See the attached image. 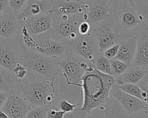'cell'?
Listing matches in <instances>:
<instances>
[{
	"label": "cell",
	"mask_w": 148,
	"mask_h": 118,
	"mask_svg": "<svg viewBox=\"0 0 148 118\" xmlns=\"http://www.w3.org/2000/svg\"><path fill=\"white\" fill-rule=\"evenodd\" d=\"M129 1H130V3H131V5H132V6H133V7H134V9H135V10H136V11H137V12H138V13H140V14H141V13H140V12H139V11H138V9H137V8H136V6H135V3H134V1H133V0H129Z\"/></svg>",
	"instance_id": "obj_37"
},
{
	"label": "cell",
	"mask_w": 148,
	"mask_h": 118,
	"mask_svg": "<svg viewBox=\"0 0 148 118\" xmlns=\"http://www.w3.org/2000/svg\"><path fill=\"white\" fill-rule=\"evenodd\" d=\"M61 74L68 85L78 83L86 72L95 69L92 61H88L76 55L67 54L57 60Z\"/></svg>",
	"instance_id": "obj_7"
},
{
	"label": "cell",
	"mask_w": 148,
	"mask_h": 118,
	"mask_svg": "<svg viewBox=\"0 0 148 118\" xmlns=\"http://www.w3.org/2000/svg\"><path fill=\"white\" fill-rule=\"evenodd\" d=\"M136 50V40L134 37L125 39L120 43L119 48L114 58L131 66L135 56Z\"/></svg>",
	"instance_id": "obj_21"
},
{
	"label": "cell",
	"mask_w": 148,
	"mask_h": 118,
	"mask_svg": "<svg viewBox=\"0 0 148 118\" xmlns=\"http://www.w3.org/2000/svg\"><path fill=\"white\" fill-rule=\"evenodd\" d=\"M119 45H120V43L115 44L114 45H112L109 48H108L107 49H106L103 52V54L105 55V56L110 59H112L113 58H114L115 56L116 55L119 48Z\"/></svg>",
	"instance_id": "obj_31"
},
{
	"label": "cell",
	"mask_w": 148,
	"mask_h": 118,
	"mask_svg": "<svg viewBox=\"0 0 148 118\" xmlns=\"http://www.w3.org/2000/svg\"><path fill=\"white\" fill-rule=\"evenodd\" d=\"M57 83L36 76L28 71L24 79H18L17 92L32 106H45L49 109H56L60 100Z\"/></svg>",
	"instance_id": "obj_1"
},
{
	"label": "cell",
	"mask_w": 148,
	"mask_h": 118,
	"mask_svg": "<svg viewBox=\"0 0 148 118\" xmlns=\"http://www.w3.org/2000/svg\"><path fill=\"white\" fill-rule=\"evenodd\" d=\"M19 63L24 64L23 48L16 36L0 37V66L12 71Z\"/></svg>",
	"instance_id": "obj_11"
},
{
	"label": "cell",
	"mask_w": 148,
	"mask_h": 118,
	"mask_svg": "<svg viewBox=\"0 0 148 118\" xmlns=\"http://www.w3.org/2000/svg\"><path fill=\"white\" fill-rule=\"evenodd\" d=\"M65 112L56 109L50 108L47 112L46 117L47 118H64Z\"/></svg>",
	"instance_id": "obj_32"
},
{
	"label": "cell",
	"mask_w": 148,
	"mask_h": 118,
	"mask_svg": "<svg viewBox=\"0 0 148 118\" xmlns=\"http://www.w3.org/2000/svg\"><path fill=\"white\" fill-rule=\"evenodd\" d=\"M16 37L21 46L55 58L57 60L68 54L65 44L52 29L39 35H31L21 24Z\"/></svg>",
	"instance_id": "obj_3"
},
{
	"label": "cell",
	"mask_w": 148,
	"mask_h": 118,
	"mask_svg": "<svg viewBox=\"0 0 148 118\" xmlns=\"http://www.w3.org/2000/svg\"><path fill=\"white\" fill-rule=\"evenodd\" d=\"M109 97L116 100L130 117H148V103L131 96L114 85L109 92Z\"/></svg>",
	"instance_id": "obj_10"
},
{
	"label": "cell",
	"mask_w": 148,
	"mask_h": 118,
	"mask_svg": "<svg viewBox=\"0 0 148 118\" xmlns=\"http://www.w3.org/2000/svg\"><path fill=\"white\" fill-rule=\"evenodd\" d=\"M110 64L113 75H119L121 74L128 67H130L128 64L116 58L110 59Z\"/></svg>",
	"instance_id": "obj_26"
},
{
	"label": "cell",
	"mask_w": 148,
	"mask_h": 118,
	"mask_svg": "<svg viewBox=\"0 0 148 118\" xmlns=\"http://www.w3.org/2000/svg\"><path fill=\"white\" fill-rule=\"evenodd\" d=\"M85 12L83 0H51L49 14L83 13Z\"/></svg>",
	"instance_id": "obj_18"
},
{
	"label": "cell",
	"mask_w": 148,
	"mask_h": 118,
	"mask_svg": "<svg viewBox=\"0 0 148 118\" xmlns=\"http://www.w3.org/2000/svg\"><path fill=\"white\" fill-rule=\"evenodd\" d=\"M96 37L99 51L120 43L125 39L132 37L120 28L116 17L109 14L104 20L91 26Z\"/></svg>",
	"instance_id": "obj_5"
},
{
	"label": "cell",
	"mask_w": 148,
	"mask_h": 118,
	"mask_svg": "<svg viewBox=\"0 0 148 118\" xmlns=\"http://www.w3.org/2000/svg\"><path fill=\"white\" fill-rule=\"evenodd\" d=\"M117 86L123 92L147 102V92L142 90L137 84L124 83Z\"/></svg>",
	"instance_id": "obj_23"
},
{
	"label": "cell",
	"mask_w": 148,
	"mask_h": 118,
	"mask_svg": "<svg viewBox=\"0 0 148 118\" xmlns=\"http://www.w3.org/2000/svg\"><path fill=\"white\" fill-rule=\"evenodd\" d=\"M83 101L81 109L89 113L102 105L109 97L111 87L115 84L113 75L103 73L96 68L86 72L81 78Z\"/></svg>",
	"instance_id": "obj_2"
},
{
	"label": "cell",
	"mask_w": 148,
	"mask_h": 118,
	"mask_svg": "<svg viewBox=\"0 0 148 118\" xmlns=\"http://www.w3.org/2000/svg\"><path fill=\"white\" fill-rule=\"evenodd\" d=\"M27 0H8L10 10L18 13L24 6Z\"/></svg>",
	"instance_id": "obj_30"
},
{
	"label": "cell",
	"mask_w": 148,
	"mask_h": 118,
	"mask_svg": "<svg viewBox=\"0 0 148 118\" xmlns=\"http://www.w3.org/2000/svg\"><path fill=\"white\" fill-rule=\"evenodd\" d=\"M108 5L110 14L116 17L121 29L131 37L134 36L143 23L147 22V18L138 13L129 0H119Z\"/></svg>",
	"instance_id": "obj_6"
},
{
	"label": "cell",
	"mask_w": 148,
	"mask_h": 118,
	"mask_svg": "<svg viewBox=\"0 0 148 118\" xmlns=\"http://www.w3.org/2000/svg\"><path fill=\"white\" fill-rule=\"evenodd\" d=\"M136 50L131 66H139L148 71V22L143 23L135 33Z\"/></svg>",
	"instance_id": "obj_12"
},
{
	"label": "cell",
	"mask_w": 148,
	"mask_h": 118,
	"mask_svg": "<svg viewBox=\"0 0 148 118\" xmlns=\"http://www.w3.org/2000/svg\"><path fill=\"white\" fill-rule=\"evenodd\" d=\"M64 117H88V113L78 106L69 112L65 113Z\"/></svg>",
	"instance_id": "obj_29"
},
{
	"label": "cell",
	"mask_w": 148,
	"mask_h": 118,
	"mask_svg": "<svg viewBox=\"0 0 148 118\" xmlns=\"http://www.w3.org/2000/svg\"><path fill=\"white\" fill-rule=\"evenodd\" d=\"M49 109L45 106H32L25 116L27 118H45Z\"/></svg>",
	"instance_id": "obj_25"
},
{
	"label": "cell",
	"mask_w": 148,
	"mask_h": 118,
	"mask_svg": "<svg viewBox=\"0 0 148 118\" xmlns=\"http://www.w3.org/2000/svg\"><path fill=\"white\" fill-rule=\"evenodd\" d=\"M82 104H80V102L72 103L66 100H60L57 104L56 109L63 111L65 113L69 112L73 110L75 108L81 106Z\"/></svg>",
	"instance_id": "obj_27"
},
{
	"label": "cell",
	"mask_w": 148,
	"mask_h": 118,
	"mask_svg": "<svg viewBox=\"0 0 148 118\" xmlns=\"http://www.w3.org/2000/svg\"><path fill=\"white\" fill-rule=\"evenodd\" d=\"M148 71L139 66H130L121 74L114 75L115 85L124 83H138L146 75Z\"/></svg>",
	"instance_id": "obj_20"
},
{
	"label": "cell",
	"mask_w": 148,
	"mask_h": 118,
	"mask_svg": "<svg viewBox=\"0 0 148 118\" xmlns=\"http://www.w3.org/2000/svg\"><path fill=\"white\" fill-rule=\"evenodd\" d=\"M31 35H37L52 29V20L49 13L33 16L21 23Z\"/></svg>",
	"instance_id": "obj_16"
},
{
	"label": "cell",
	"mask_w": 148,
	"mask_h": 118,
	"mask_svg": "<svg viewBox=\"0 0 148 118\" xmlns=\"http://www.w3.org/2000/svg\"><path fill=\"white\" fill-rule=\"evenodd\" d=\"M24 64L28 71L51 82H57L60 68L57 59L23 47Z\"/></svg>",
	"instance_id": "obj_4"
},
{
	"label": "cell",
	"mask_w": 148,
	"mask_h": 118,
	"mask_svg": "<svg viewBox=\"0 0 148 118\" xmlns=\"http://www.w3.org/2000/svg\"><path fill=\"white\" fill-rule=\"evenodd\" d=\"M28 68L23 64H17L16 66L13 67L12 72L15 76V77L18 79L21 80L24 79L28 73Z\"/></svg>",
	"instance_id": "obj_28"
},
{
	"label": "cell",
	"mask_w": 148,
	"mask_h": 118,
	"mask_svg": "<svg viewBox=\"0 0 148 118\" xmlns=\"http://www.w3.org/2000/svg\"><path fill=\"white\" fill-rule=\"evenodd\" d=\"M83 14H50L52 20V30L64 43L74 40L80 35L78 27L80 23L84 21Z\"/></svg>",
	"instance_id": "obj_8"
},
{
	"label": "cell",
	"mask_w": 148,
	"mask_h": 118,
	"mask_svg": "<svg viewBox=\"0 0 148 118\" xmlns=\"http://www.w3.org/2000/svg\"><path fill=\"white\" fill-rule=\"evenodd\" d=\"M51 7V0H27L23 8L17 13L21 23L29 17L42 13H49Z\"/></svg>",
	"instance_id": "obj_17"
},
{
	"label": "cell",
	"mask_w": 148,
	"mask_h": 118,
	"mask_svg": "<svg viewBox=\"0 0 148 118\" xmlns=\"http://www.w3.org/2000/svg\"><path fill=\"white\" fill-rule=\"evenodd\" d=\"M8 93H5V92L0 91V109L2 108V106L4 104L7 98Z\"/></svg>",
	"instance_id": "obj_35"
},
{
	"label": "cell",
	"mask_w": 148,
	"mask_h": 118,
	"mask_svg": "<svg viewBox=\"0 0 148 118\" xmlns=\"http://www.w3.org/2000/svg\"><path fill=\"white\" fill-rule=\"evenodd\" d=\"M87 21L93 26L104 20L110 14L108 0H83Z\"/></svg>",
	"instance_id": "obj_14"
},
{
	"label": "cell",
	"mask_w": 148,
	"mask_h": 118,
	"mask_svg": "<svg viewBox=\"0 0 148 118\" xmlns=\"http://www.w3.org/2000/svg\"><path fill=\"white\" fill-rule=\"evenodd\" d=\"M91 29V25L87 21L81 22L78 27V32L80 35H86Z\"/></svg>",
	"instance_id": "obj_33"
},
{
	"label": "cell",
	"mask_w": 148,
	"mask_h": 118,
	"mask_svg": "<svg viewBox=\"0 0 148 118\" xmlns=\"http://www.w3.org/2000/svg\"><path fill=\"white\" fill-rule=\"evenodd\" d=\"M0 118H8L7 115L2 111L1 109H0Z\"/></svg>",
	"instance_id": "obj_36"
},
{
	"label": "cell",
	"mask_w": 148,
	"mask_h": 118,
	"mask_svg": "<svg viewBox=\"0 0 148 118\" xmlns=\"http://www.w3.org/2000/svg\"><path fill=\"white\" fill-rule=\"evenodd\" d=\"M18 79L12 71L0 66V91L5 93L17 92Z\"/></svg>",
	"instance_id": "obj_22"
},
{
	"label": "cell",
	"mask_w": 148,
	"mask_h": 118,
	"mask_svg": "<svg viewBox=\"0 0 148 118\" xmlns=\"http://www.w3.org/2000/svg\"><path fill=\"white\" fill-rule=\"evenodd\" d=\"M10 10L8 0H0V13Z\"/></svg>",
	"instance_id": "obj_34"
},
{
	"label": "cell",
	"mask_w": 148,
	"mask_h": 118,
	"mask_svg": "<svg viewBox=\"0 0 148 118\" xmlns=\"http://www.w3.org/2000/svg\"><path fill=\"white\" fill-rule=\"evenodd\" d=\"M32 107L29 102L16 92L8 93L7 98L1 108L10 118H23Z\"/></svg>",
	"instance_id": "obj_13"
},
{
	"label": "cell",
	"mask_w": 148,
	"mask_h": 118,
	"mask_svg": "<svg viewBox=\"0 0 148 118\" xmlns=\"http://www.w3.org/2000/svg\"><path fill=\"white\" fill-rule=\"evenodd\" d=\"M21 24L16 13L9 10L0 13V37L9 38L15 36Z\"/></svg>",
	"instance_id": "obj_19"
},
{
	"label": "cell",
	"mask_w": 148,
	"mask_h": 118,
	"mask_svg": "<svg viewBox=\"0 0 148 118\" xmlns=\"http://www.w3.org/2000/svg\"><path fill=\"white\" fill-rule=\"evenodd\" d=\"M95 68L98 71L109 75H113L110 67V60L106 58L102 51H98L92 60Z\"/></svg>",
	"instance_id": "obj_24"
},
{
	"label": "cell",
	"mask_w": 148,
	"mask_h": 118,
	"mask_svg": "<svg viewBox=\"0 0 148 118\" xmlns=\"http://www.w3.org/2000/svg\"><path fill=\"white\" fill-rule=\"evenodd\" d=\"M88 117H130L128 113L114 98L109 97L99 106L88 113Z\"/></svg>",
	"instance_id": "obj_15"
},
{
	"label": "cell",
	"mask_w": 148,
	"mask_h": 118,
	"mask_svg": "<svg viewBox=\"0 0 148 118\" xmlns=\"http://www.w3.org/2000/svg\"><path fill=\"white\" fill-rule=\"evenodd\" d=\"M68 54H71L88 61H92L99 50L96 37L92 29L86 35H80L74 40L64 43Z\"/></svg>",
	"instance_id": "obj_9"
}]
</instances>
